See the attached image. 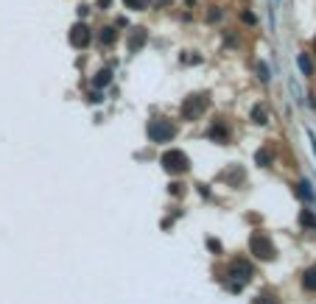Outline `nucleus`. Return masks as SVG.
<instances>
[{
	"instance_id": "obj_1",
	"label": "nucleus",
	"mask_w": 316,
	"mask_h": 304,
	"mask_svg": "<svg viewBox=\"0 0 316 304\" xmlns=\"http://www.w3.org/2000/svg\"><path fill=\"white\" fill-rule=\"evenodd\" d=\"M255 276V268L249 265V260H232L227 268V287L232 293H241V287Z\"/></svg>"
},
{
	"instance_id": "obj_2",
	"label": "nucleus",
	"mask_w": 316,
	"mask_h": 304,
	"mask_svg": "<svg viewBox=\"0 0 316 304\" xmlns=\"http://www.w3.org/2000/svg\"><path fill=\"white\" fill-rule=\"evenodd\" d=\"M207 106H210V95L207 92H193V95H188L182 101L179 114H182V120H199L207 112Z\"/></svg>"
},
{
	"instance_id": "obj_3",
	"label": "nucleus",
	"mask_w": 316,
	"mask_h": 304,
	"mask_svg": "<svg viewBox=\"0 0 316 304\" xmlns=\"http://www.w3.org/2000/svg\"><path fill=\"white\" fill-rule=\"evenodd\" d=\"M146 134H148L151 143H168V140L177 137V126L171 123V120H165V117H154V120H148Z\"/></svg>"
},
{
	"instance_id": "obj_4",
	"label": "nucleus",
	"mask_w": 316,
	"mask_h": 304,
	"mask_svg": "<svg viewBox=\"0 0 316 304\" xmlns=\"http://www.w3.org/2000/svg\"><path fill=\"white\" fill-rule=\"evenodd\" d=\"M160 165H163L165 170L171 173V176H179V173H185V170L190 167V159H188V154H185V151L171 148V151H165V154H163Z\"/></svg>"
},
{
	"instance_id": "obj_5",
	"label": "nucleus",
	"mask_w": 316,
	"mask_h": 304,
	"mask_svg": "<svg viewBox=\"0 0 316 304\" xmlns=\"http://www.w3.org/2000/svg\"><path fill=\"white\" fill-rule=\"evenodd\" d=\"M249 251L257 257V260H274L277 257V249H274V243L266 237V234H252L249 237Z\"/></svg>"
},
{
	"instance_id": "obj_6",
	"label": "nucleus",
	"mask_w": 316,
	"mask_h": 304,
	"mask_svg": "<svg viewBox=\"0 0 316 304\" xmlns=\"http://www.w3.org/2000/svg\"><path fill=\"white\" fill-rule=\"evenodd\" d=\"M67 39H70L73 48L84 50L87 45L92 42V28L87 23H76V25H70V31H67Z\"/></svg>"
},
{
	"instance_id": "obj_7",
	"label": "nucleus",
	"mask_w": 316,
	"mask_h": 304,
	"mask_svg": "<svg viewBox=\"0 0 316 304\" xmlns=\"http://www.w3.org/2000/svg\"><path fill=\"white\" fill-rule=\"evenodd\" d=\"M146 42H148V31L146 28H132V34H129V50H132V53L143 50Z\"/></svg>"
},
{
	"instance_id": "obj_8",
	"label": "nucleus",
	"mask_w": 316,
	"mask_h": 304,
	"mask_svg": "<svg viewBox=\"0 0 316 304\" xmlns=\"http://www.w3.org/2000/svg\"><path fill=\"white\" fill-rule=\"evenodd\" d=\"M207 137L213 140V143H230V129H227L224 123H213L210 129H207Z\"/></svg>"
},
{
	"instance_id": "obj_9",
	"label": "nucleus",
	"mask_w": 316,
	"mask_h": 304,
	"mask_svg": "<svg viewBox=\"0 0 316 304\" xmlns=\"http://www.w3.org/2000/svg\"><path fill=\"white\" fill-rule=\"evenodd\" d=\"M98 39H101V45H103V48H112V45L118 42V28H115V25H107V28H101Z\"/></svg>"
},
{
	"instance_id": "obj_10",
	"label": "nucleus",
	"mask_w": 316,
	"mask_h": 304,
	"mask_svg": "<svg viewBox=\"0 0 316 304\" xmlns=\"http://www.w3.org/2000/svg\"><path fill=\"white\" fill-rule=\"evenodd\" d=\"M272 159H274V151H272V148H260V151L255 154V162H257L260 167H269V165H272Z\"/></svg>"
},
{
	"instance_id": "obj_11",
	"label": "nucleus",
	"mask_w": 316,
	"mask_h": 304,
	"mask_svg": "<svg viewBox=\"0 0 316 304\" xmlns=\"http://www.w3.org/2000/svg\"><path fill=\"white\" fill-rule=\"evenodd\" d=\"M297 65H299V70H302V76H313V62H310L308 53H299L297 56Z\"/></svg>"
},
{
	"instance_id": "obj_12",
	"label": "nucleus",
	"mask_w": 316,
	"mask_h": 304,
	"mask_svg": "<svg viewBox=\"0 0 316 304\" xmlns=\"http://www.w3.org/2000/svg\"><path fill=\"white\" fill-rule=\"evenodd\" d=\"M110 81H112V70H110V67H103V70L95 73V87H98V90H101V87H110Z\"/></svg>"
},
{
	"instance_id": "obj_13",
	"label": "nucleus",
	"mask_w": 316,
	"mask_h": 304,
	"mask_svg": "<svg viewBox=\"0 0 316 304\" xmlns=\"http://www.w3.org/2000/svg\"><path fill=\"white\" fill-rule=\"evenodd\" d=\"M302 287H305V290H316V265L302 274Z\"/></svg>"
},
{
	"instance_id": "obj_14",
	"label": "nucleus",
	"mask_w": 316,
	"mask_h": 304,
	"mask_svg": "<svg viewBox=\"0 0 316 304\" xmlns=\"http://www.w3.org/2000/svg\"><path fill=\"white\" fill-rule=\"evenodd\" d=\"M299 223H302L305 229H316V215L310 212V209H302V212H299Z\"/></svg>"
},
{
	"instance_id": "obj_15",
	"label": "nucleus",
	"mask_w": 316,
	"mask_h": 304,
	"mask_svg": "<svg viewBox=\"0 0 316 304\" xmlns=\"http://www.w3.org/2000/svg\"><path fill=\"white\" fill-rule=\"evenodd\" d=\"M297 196L302 198V201H313V190H310L308 181H299L297 185Z\"/></svg>"
},
{
	"instance_id": "obj_16",
	"label": "nucleus",
	"mask_w": 316,
	"mask_h": 304,
	"mask_svg": "<svg viewBox=\"0 0 316 304\" xmlns=\"http://www.w3.org/2000/svg\"><path fill=\"white\" fill-rule=\"evenodd\" d=\"M123 6H126L129 12H143V9L148 6V0H123Z\"/></svg>"
},
{
	"instance_id": "obj_17",
	"label": "nucleus",
	"mask_w": 316,
	"mask_h": 304,
	"mask_svg": "<svg viewBox=\"0 0 316 304\" xmlns=\"http://www.w3.org/2000/svg\"><path fill=\"white\" fill-rule=\"evenodd\" d=\"M224 179H227V181L232 179L235 185H241V179H243V170H241V167H232V173H227V170H224Z\"/></svg>"
},
{
	"instance_id": "obj_18",
	"label": "nucleus",
	"mask_w": 316,
	"mask_h": 304,
	"mask_svg": "<svg viewBox=\"0 0 316 304\" xmlns=\"http://www.w3.org/2000/svg\"><path fill=\"white\" fill-rule=\"evenodd\" d=\"M252 304H277V298H274L272 293H260V296H255Z\"/></svg>"
},
{
	"instance_id": "obj_19",
	"label": "nucleus",
	"mask_w": 316,
	"mask_h": 304,
	"mask_svg": "<svg viewBox=\"0 0 316 304\" xmlns=\"http://www.w3.org/2000/svg\"><path fill=\"white\" fill-rule=\"evenodd\" d=\"M252 117H255V123H266V109H263V106H255V109H252Z\"/></svg>"
},
{
	"instance_id": "obj_20",
	"label": "nucleus",
	"mask_w": 316,
	"mask_h": 304,
	"mask_svg": "<svg viewBox=\"0 0 316 304\" xmlns=\"http://www.w3.org/2000/svg\"><path fill=\"white\" fill-rule=\"evenodd\" d=\"M168 187H171V196H182L185 193V187L179 185V181H174V185H168Z\"/></svg>"
},
{
	"instance_id": "obj_21",
	"label": "nucleus",
	"mask_w": 316,
	"mask_h": 304,
	"mask_svg": "<svg viewBox=\"0 0 316 304\" xmlns=\"http://www.w3.org/2000/svg\"><path fill=\"white\" fill-rule=\"evenodd\" d=\"M257 73H260V78H263V81H269V67L263 65V62L257 65Z\"/></svg>"
},
{
	"instance_id": "obj_22",
	"label": "nucleus",
	"mask_w": 316,
	"mask_h": 304,
	"mask_svg": "<svg viewBox=\"0 0 316 304\" xmlns=\"http://www.w3.org/2000/svg\"><path fill=\"white\" fill-rule=\"evenodd\" d=\"M241 20H243V23H249V25H252V23H255V14H252V12H243V17H241Z\"/></svg>"
},
{
	"instance_id": "obj_23",
	"label": "nucleus",
	"mask_w": 316,
	"mask_h": 304,
	"mask_svg": "<svg viewBox=\"0 0 316 304\" xmlns=\"http://www.w3.org/2000/svg\"><path fill=\"white\" fill-rule=\"evenodd\" d=\"M90 103H101V92H90V98H87Z\"/></svg>"
},
{
	"instance_id": "obj_24",
	"label": "nucleus",
	"mask_w": 316,
	"mask_h": 304,
	"mask_svg": "<svg viewBox=\"0 0 316 304\" xmlns=\"http://www.w3.org/2000/svg\"><path fill=\"white\" fill-rule=\"evenodd\" d=\"M154 3H157V6H168L171 0H154Z\"/></svg>"
},
{
	"instance_id": "obj_25",
	"label": "nucleus",
	"mask_w": 316,
	"mask_h": 304,
	"mask_svg": "<svg viewBox=\"0 0 316 304\" xmlns=\"http://www.w3.org/2000/svg\"><path fill=\"white\" fill-rule=\"evenodd\" d=\"M313 53H316V36H313Z\"/></svg>"
}]
</instances>
